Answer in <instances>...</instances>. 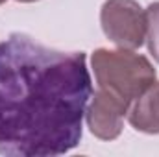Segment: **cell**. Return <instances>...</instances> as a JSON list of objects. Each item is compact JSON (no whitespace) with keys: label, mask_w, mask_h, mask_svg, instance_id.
<instances>
[{"label":"cell","mask_w":159,"mask_h":157,"mask_svg":"<svg viewBox=\"0 0 159 157\" xmlns=\"http://www.w3.org/2000/svg\"><path fill=\"white\" fill-rule=\"evenodd\" d=\"M91 67L98 89L115 96L128 109L157 79V72L146 56L126 48H96L91 56Z\"/></svg>","instance_id":"7a4b0ae2"},{"label":"cell","mask_w":159,"mask_h":157,"mask_svg":"<svg viewBox=\"0 0 159 157\" xmlns=\"http://www.w3.org/2000/svg\"><path fill=\"white\" fill-rule=\"evenodd\" d=\"M128 122L133 129L146 133V135H159V81L156 79L141 96H137L129 109H128Z\"/></svg>","instance_id":"5b68a950"},{"label":"cell","mask_w":159,"mask_h":157,"mask_svg":"<svg viewBox=\"0 0 159 157\" xmlns=\"http://www.w3.org/2000/svg\"><path fill=\"white\" fill-rule=\"evenodd\" d=\"M6 2H7V0H0V6H2V4H6Z\"/></svg>","instance_id":"ba28073f"},{"label":"cell","mask_w":159,"mask_h":157,"mask_svg":"<svg viewBox=\"0 0 159 157\" xmlns=\"http://www.w3.org/2000/svg\"><path fill=\"white\" fill-rule=\"evenodd\" d=\"M91 96L85 52L54 50L24 34L0 41V155L69 154Z\"/></svg>","instance_id":"6da1fadb"},{"label":"cell","mask_w":159,"mask_h":157,"mask_svg":"<svg viewBox=\"0 0 159 157\" xmlns=\"http://www.w3.org/2000/svg\"><path fill=\"white\" fill-rule=\"evenodd\" d=\"M126 115H128V105H124L109 92L98 89V91H93V96L87 104L85 122L89 131L96 139L115 141L122 133Z\"/></svg>","instance_id":"277c9868"},{"label":"cell","mask_w":159,"mask_h":157,"mask_svg":"<svg viewBox=\"0 0 159 157\" xmlns=\"http://www.w3.org/2000/svg\"><path fill=\"white\" fill-rule=\"evenodd\" d=\"M100 26L117 48L137 50L146 41V13L137 0H106L100 7Z\"/></svg>","instance_id":"3957f363"},{"label":"cell","mask_w":159,"mask_h":157,"mask_svg":"<svg viewBox=\"0 0 159 157\" xmlns=\"http://www.w3.org/2000/svg\"><path fill=\"white\" fill-rule=\"evenodd\" d=\"M17 2H22V4H32V2H39V0H17Z\"/></svg>","instance_id":"52a82bcc"},{"label":"cell","mask_w":159,"mask_h":157,"mask_svg":"<svg viewBox=\"0 0 159 157\" xmlns=\"http://www.w3.org/2000/svg\"><path fill=\"white\" fill-rule=\"evenodd\" d=\"M146 44L150 56L159 63V0L152 2L146 9Z\"/></svg>","instance_id":"8992f818"}]
</instances>
